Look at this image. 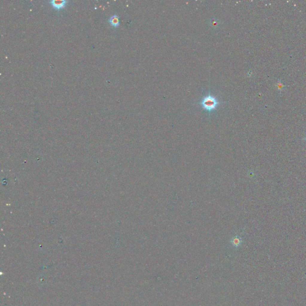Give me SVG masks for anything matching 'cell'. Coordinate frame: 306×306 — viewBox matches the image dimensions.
<instances>
[{
    "instance_id": "cell-1",
    "label": "cell",
    "mask_w": 306,
    "mask_h": 306,
    "mask_svg": "<svg viewBox=\"0 0 306 306\" xmlns=\"http://www.w3.org/2000/svg\"><path fill=\"white\" fill-rule=\"evenodd\" d=\"M200 104L203 109L208 112H211L217 108L220 102L217 101L215 96L211 95H208L202 99Z\"/></svg>"
},
{
    "instance_id": "cell-2",
    "label": "cell",
    "mask_w": 306,
    "mask_h": 306,
    "mask_svg": "<svg viewBox=\"0 0 306 306\" xmlns=\"http://www.w3.org/2000/svg\"><path fill=\"white\" fill-rule=\"evenodd\" d=\"M48 2L55 10H60L66 5L68 1L65 0H51Z\"/></svg>"
},
{
    "instance_id": "cell-3",
    "label": "cell",
    "mask_w": 306,
    "mask_h": 306,
    "mask_svg": "<svg viewBox=\"0 0 306 306\" xmlns=\"http://www.w3.org/2000/svg\"><path fill=\"white\" fill-rule=\"evenodd\" d=\"M108 22L112 26L117 28L120 25V17L118 15L114 14L109 19Z\"/></svg>"
},
{
    "instance_id": "cell-4",
    "label": "cell",
    "mask_w": 306,
    "mask_h": 306,
    "mask_svg": "<svg viewBox=\"0 0 306 306\" xmlns=\"http://www.w3.org/2000/svg\"><path fill=\"white\" fill-rule=\"evenodd\" d=\"M231 243L233 246L237 248L241 245V244L242 243V240L241 238H240L239 236H235L232 238V239L231 240Z\"/></svg>"
},
{
    "instance_id": "cell-5",
    "label": "cell",
    "mask_w": 306,
    "mask_h": 306,
    "mask_svg": "<svg viewBox=\"0 0 306 306\" xmlns=\"http://www.w3.org/2000/svg\"><path fill=\"white\" fill-rule=\"evenodd\" d=\"M276 88L278 89V90H280V92L283 91L286 88V86H285L284 84V83H282V81L281 80H278L276 85Z\"/></svg>"
},
{
    "instance_id": "cell-6",
    "label": "cell",
    "mask_w": 306,
    "mask_h": 306,
    "mask_svg": "<svg viewBox=\"0 0 306 306\" xmlns=\"http://www.w3.org/2000/svg\"><path fill=\"white\" fill-rule=\"evenodd\" d=\"M211 23V25H212L213 26H217L218 25L219 22H218V20L213 19V20H212V23Z\"/></svg>"
},
{
    "instance_id": "cell-7",
    "label": "cell",
    "mask_w": 306,
    "mask_h": 306,
    "mask_svg": "<svg viewBox=\"0 0 306 306\" xmlns=\"http://www.w3.org/2000/svg\"><path fill=\"white\" fill-rule=\"evenodd\" d=\"M303 140H305V141L306 142V136L305 138H304V139H303Z\"/></svg>"
}]
</instances>
